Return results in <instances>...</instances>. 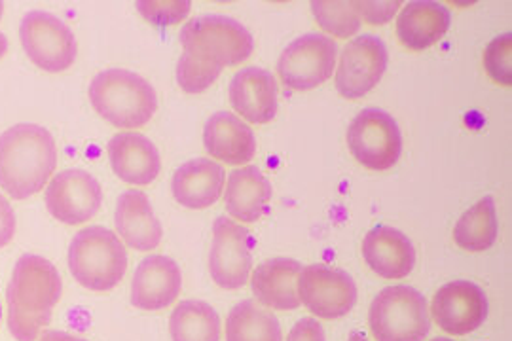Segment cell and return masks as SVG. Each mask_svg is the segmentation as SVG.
Wrapping results in <instances>:
<instances>
[{
    "label": "cell",
    "mask_w": 512,
    "mask_h": 341,
    "mask_svg": "<svg viewBox=\"0 0 512 341\" xmlns=\"http://www.w3.org/2000/svg\"><path fill=\"white\" fill-rule=\"evenodd\" d=\"M497 239L494 199L482 198L465 211L454 228V241L463 251H488Z\"/></svg>",
    "instance_id": "obj_27"
},
{
    "label": "cell",
    "mask_w": 512,
    "mask_h": 341,
    "mask_svg": "<svg viewBox=\"0 0 512 341\" xmlns=\"http://www.w3.org/2000/svg\"><path fill=\"white\" fill-rule=\"evenodd\" d=\"M203 144L213 160L228 165L249 163L256 154L253 129L230 112L213 114L203 129Z\"/></svg>",
    "instance_id": "obj_19"
},
{
    "label": "cell",
    "mask_w": 512,
    "mask_h": 341,
    "mask_svg": "<svg viewBox=\"0 0 512 341\" xmlns=\"http://www.w3.org/2000/svg\"><path fill=\"white\" fill-rule=\"evenodd\" d=\"M302 264L291 258L262 262L251 279L256 300L277 311H293L302 306L298 298V275Z\"/></svg>",
    "instance_id": "obj_22"
},
{
    "label": "cell",
    "mask_w": 512,
    "mask_h": 341,
    "mask_svg": "<svg viewBox=\"0 0 512 341\" xmlns=\"http://www.w3.org/2000/svg\"><path fill=\"white\" fill-rule=\"evenodd\" d=\"M450 12L439 2L418 0L406 4L397 19V36L404 46L414 52H423L435 46L450 29Z\"/></svg>",
    "instance_id": "obj_24"
},
{
    "label": "cell",
    "mask_w": 512,
    "mask_h": 341,
    "mask_svg": "<svg viewBox=\"0 0 512 341\" xmlns=\"http://www.w3.org/2000/svg\"><path fill=\"white\" fill-rule=\"evenodd\" d=\"M368 326L378 341H423L431 330L427 300L406 285L384 288L372 300Z\"/></svg>",
    "instance_id": "obj_6"
},
{
    "label": "cell",
    "mask_w": 512,
    "mask_h": 341,
    "mask_svg": "<svg viewBox=\"0 0 512 341\" xmlns=\"http://www.w3.org/2000/svg\"><path fill=\"white\" fill-rule=\"evenodd\" d=\"M6 52H8V38L4 36V33H0V59L4 57Z\"/></svg>",
    "instance_id": "obj_35"
},
{
    "label": "cell",
    "mask_w": 512,
    "mask_h": 341,
    "mask_svg": "<svg viewBox=\"0 0 512 341\" xmlns=\"http://www.w3.org/2000/svg\"><path fill=\"white\" fill-rule=\"evenodd\" d=\"M184 52L177 63V82L186 93L209 90L224 67L239 65L253 54L251 33L228 16L190 19L181 31Z\"/></svg>",
    "instance_id": "obj_1"
},
{
    "label": "cell",
    "mask_w": 512,
    "mask_h": 341,
    "mask_svg": "<svg viewBox=\"0 0 512 341\" xmlns=\"http://www.w3.org/2000/svg\"><path fill=\"white\" fill-rule=\"evenodd\" d=\"M348 341H366V338H365V336H363V334H359V332H355V334H351V336H349Z\"/></svg>",
    "instance_id": "obj_36"
},
{
    "label": "cell",
    "mask_w": 512,
    "mask_h": 341,
    "mask_svg": "<svg viewBox=\"0 0 512 341\" xmlns=\"http://www.w3.org/2000/svg\"><path fill=\"white\" fill-rule=\"evenodd\" d=\"M431 313L444 332L467 336L486 321L488 298L484 290L471 281H452L435 294Z\"/></svg>",
    "instance_id": "obj_14"
},
{
    "label": "cell",
    "mask_w": 512,
    "mask_h": 341,
    "mask_svg": "<svg viewBox=\"0 0 512 341\" xmlns=\"http://www.w3.org/2000/svg\"><path fill=\"white\" fill-rule=\"evenodd\" d=\"M226 341H283V334L272 311L243 300L228 313Z\"/></svg>",
    "instance_id": "obj_25"
},
{
    "label": "cell",
    "mask_w": 512,
    "mask_h": 341,
    "mask_svg": "<svg viewBox=\"0 0 512 341\" xmlns=\"http://www.w3.org/2000/svg\"><path fill=\"white\" fill-rule=\"evenodd\" d=\"M114 224L124 243L135 251H154L162 243V224L141 190H128L118 198Z\"/></svg>",
    "instance_id": "obj_20"
},
{
    "label": "cell",
    "mask_w": 512,
    "mask_h": 341,
    "mask_svg": "<svg viewBox=\"0 0 512 341\" xmlns=\"http://www.w3.org/2000/svg\"><path fill=\"white\" fill-rule=\"evenodd\" d=\"M88 93L95 112L120 129L147 126L158 108V97L152 84L126 69L99 72Z\"/></svg>",
    "instance_id": "obj_4"
},
{
    "label": "cell",
    "mask_w": 512,
    "mask_h": 341,
    "mask_svg": "<svg viewBox=\"0 0 512 341\" xmlns=\"http://www.w3.org/2000/svg\"><path fill=\"white\" fill-rule=\"evenodd\" d=\"M431 341H454V340H448V338H435V340Z\"/></svg>",
    "instance_id": "obj_38"
},
{
    "label": "cell",
    "mask_w": 512,
    "mask_h": 341,
    "mask_svg": "<svg viewBox=\"0 0 512 341\" xmlns=\"http://www.w3.org/2000/svg\"><path fill=\"white\" fill-rule=\"evenodd\" d=\"M173 341H220L219 313L202 300H184L169 319Z\"/></svg>",
    "instance_id": "obj_26"
},
{
    "label": "cell",
    "mask_w": 512,
    "mask_h": 341,
    "mask_svg": "<svg viewBox=\"0 0 512 341\" xmlns=\"http://www.w3.org/2000/svg\"><path fill=\"white\" fill-rule=\"evenodd\" d=\"M109 160L118 179L133 186L152 184L162 171L156 144L135 131L116 133L109 143Z\"/></svg>",
    "instance_id": "obj_16"
},
{
    "label": "cell",
    "mask_w": 512,
    "mask_h": 341,
    "mask_svg": "<svg viewBox=\"0 0 512 341\" xmlns=\"http://www.w3.org/2000/svg\"><path fill=\"white\" fill-rule=\"evenodd\" d=\"M44 203L55 220L76 226L92 220L99 213L103 190L88 171L65 169L46 186Z\"/></svg>",
    "instance_id": "obj_12"
},
{
    "label": "cell",
    "mask_w": 512,
    "mask_h": 341,
    "mask_svg": "<svg viewBox=\"0 0 512 341\" xmlns=\"http://www.w3.org/2000/svg\"><path fill=\"white\" fill-rule=\"evenodd\" d=\"M135 6L148 23L158 27L177 25L188 18L192 10V2L188 0H139Z\"/></svg>",
    "instance_id": "obj_29"
},
{
    "label": "cell",
    "mask_w": 512,
    "mask_h": 341,
    "mask_svg": "<svg viewBox=\"0 0 512 341\" xmlns=\"http://www.w3.org/2000/svg\"><path fill=\"white\" fill-rule=\"evenodd\" d=\"M0 319H2V304H0Z\"/></svg>",
    "instance_id": "obj_39"
},
{
    "label": "cell",
    "mask_w": 512,
    "mask_h": 341,
    "mask_svg": "<svg viewBox=\"0 0 512 341\" xmlns=\"http://www.w3.org/2000/svg\"><path fill=\"white\" fill-rule=\"evenodd\" d=\"M287 341H325V330L315 319H300L289 332Z\"/></svg>",
    "instance_id": "obj_32"
},
{
    "label": "cell",
    "mask_w": 512,
    "mask_h": 341,
    "mask_svg": "<svg viewBox=\"0 0 512 341\" xmlns=\"http://www.w3.org/2000/svg\"><path fill=\"white\" fill-rule=\"evenodd\" d=\"M313 16L319 25L338 38H349L361 29V18L353 6V2L344 0H313L311 2Z\"/></svg>",
    "instance_id": "obj_28"
},
{
    "label": "cell",
    "mask_w": 512,
    "mask_h": 341,
    "mask_svg": "<svg viewBox=\"0 0 512 341\" xmlns=\"http://www.w3.org/2000/svg\"><path fill=\"white\" fill-rule=\"evenodd\" d=\"M226 184V173L213 160L198 158L183 163L171 182L175 199L186 209H207L219 201Z\"/></svg>",
    "instance_id": "obj_21"
},
{
    "label": "cell",
    "mask_w": 512,
    "mask_h": 341,
    "mask_svg": "<svg viewBox=\"0 0 512 341\" xmlns=\"http://www.w3.org/2000/svg\"><path fill=\"white\" fill-rule=\"evenodd\" d=\"M230 103L251 124H270L277 114V80L266 69L247 67L230 82Z\"/></svg>",
    "instance_id": "obj_17"
},
{
    "label": "cell",
    "mask_w": 512,
    "mask_h": 341,
    "mask_svg": "<svg viewBox=\"0 0 512 341\" xmlns=\"http://www.w3.org/2000/svg\"><path fill=\"white\" fill-rule=\"evenodd\" d=\"M253 239L247 228L228 216H219L213 226L209 273L220 288L238 290L253 270Z\"/></svg>",
    "instance_id": "obj_11"
},
{
    "label": "cell",
    "mask_w": 512,
    "mask_h": 341,
    "mask_svg": "<svg viewBox=\"0 0 512 341\" xmlns=\"http://www.w3.org/2000/svg\"><path fill=\"white\" fill-rule=\"evenodd\" d=\"M387 69L384 40L374 35L353 38L336 67V90L346 99H361L374 90Z\"/></svg>",
    "instance_id": "obj_13"
},
{
    "label": "cell",
    "mask_w": 512,
    "mask_h": 341,
    "mask_svg": "<svg viewBox=\"0 0 512 341\" xmlns=\"http://www.w3.org/2000/svg\"><path fill=\"white\" fill-rule=\"evenodd\" d=\"M338 46L329 36L310 33L291 42L277 61L281 82L296 91L325 84L336 69Z\"/></svg>",
    "instance_id": "obj_9"
},
{
    "label": "cell",
    "mask_w": 512,
    "mask_h": 341,
    "mask_svg": "<svg viewBox=\"0 0 512 341\" xmlns=\"http://www.w3.org/2000/svg\"><path fill=\"white\" fill-rule=\"evenodd\" d=\"M298 298L315 317L334 321L346 317L357 304V285L346 271L311 264L298 275Z\"/></svg>",
    "instance_id": "obj_10"
},
{
    "label": "cell",
    "mask_w": 512,
    "mask_h": 341,
    "mask_svg": "<svg viewBox=\"0 0 512 341\" xmlns=\"http://www.w3.org/2000/svg\"><path fill=\"white\" fill-rule=\"evenodd\" d=\"M183 288V273L175 260L152 254L145 258L131 281V304L143 311H162L171 306Z\"/></svg>",
    "instance_id": "obj_15"
},
{
    "label": "cell",
    "mask_w": 512,
    "mask_h": 341,
    "mask_svg": "<svg viewBox=\"0 0 512 341\" xmlns=\"http://www.w3.org/2000/svg\"><path fill=\"white\" fill-rule=\"evenodd\" d=\"M349 152L370 171H387L399 162L403 135L391 114L380 108H366L349 124Z\"/></svg>",
    "instance_id": "obj_7"
},
{
    "label": "cell",
    "mask_w": 512,
    "mask_h": 341,
    "mask_svg": "<svg viewBox=\"0 0 512 341\" xmlns=\"http://www.w3.org/2000/svg\"><path fill=\"white\" fill-rule=\"evenodd\" d=\"M57 165L54 137L46 127L18 124L0 135V188L27 199L46 188Z\"/></svg>",
    "instance_id": "obj_3"
},
{
    "label": "cell",
    "mask_w": 512,
    "mask_h": 341,
    "mask_svg": "<svg viewBox=\"0 0 512 341\" xmlns=\"http://www.w3.org/2000/svg\"><path fill=\"white\" fill-rule=\"evenodd\" d=\"M38 341H86L82 340V338H76V336H71V334H67V332H57V330H46Z\"/></svg>",
    "instance_id": "obj_34"
},
{
    "label": "cell",
    "mask_w": 512,
    "mask_h": 341,
    "mask_svg": "<svg viewBox=\"0 0 512 341\" xmlns=\"http://www.w3.org/2000/svg\"><path fill=\"white\" fill-rule=\"evenodd\" d=\"M486 71L501 86L512 84V35L497 36L494 38L484 54Z\"/></svg>",
    "instance_id": "obj_30"
},
{
    "label": "cell",
    "mask_w": 512,
    "mask_h": 341,
    "mask_svg": "<svg viewBox=\"0 0 512 341\" xmlns=\"http://www.w3.org/2000/svg\"><path fill=\"white\" fill-rule=\"evenodd\" d=\"M69 268L82 287L107 292L122 283L128 271V251L114 232L103 226H90L74 235Z\"/></svg>",
    "instance_id": "obj_5"
},
{
    "label": "cell",
    "mask_w": 512,
    "mask_h": 341,
    "mask_svg": "<svg viewBox=\"0 0 512 341\" xmlns=\"http://www.w3.org/2000/svg\"><path fill=\"white\" fill-rule=\"evenodd\" d=\"M16 235V213L10 201L0 194V249L6 247Z\"/></svg>",
    "instance_id": "obj_33"
},
{
    "label": "cell",
    "mask_w": 512,
    "mask_h": 341,
    "mask_svg": "<svg viewBox=\"0 0 512 341\" xmlns=\"http://www.w3.org/2000/svg\"><path fill=\"white\" fill-rule=\"evenodd\" d=\"M359 18L365 19L366 23L372 25H384L387 21H391L395 12L399 10L401 2L397 0H389V2H353Z\"/></svg>",
    "instance_id": "obj_31"
},
{
    "label": "cell",
    "mask_w": 512,
    "mask_h": 341,
    "mask_svg": "<svg viewBox=\"0 0 512 341\" xmlns=\"http://www.w3.org/2000/svg\"><path fill=\"white\" fill-rule=\"evenodd\" d=\"M272 201V186L255 165L236 169L228 175L224 203L228 215L245 224L258 222Z\"/></svg>",
    "instance_id": "obj_23"
},
{
    "label": "cell",
    "mask_w": 512,
    "mask_h": 341,
    "mask_svg": "<svg viewBox=\"0 0 512 341\" xmlns=\"http://www.w3.org/2000/svg\"><path fill=\"white\" fill-rule=\"evenodd\" d=\"M19 38L27 57L46 72H63L73 67L78 42L69 25L48 12H29L19 27Z\"/></svg>",
    "instance_id": "obj_8"
},
{
    "label": "cell",
    "mask_w": 512,
    "mask_h": 341,
    "mask_svg": "<svg viewBox=\"0 0 512 341\" xmlns=\"http://www.w3.org/2000/svg\"><path fill=\"white\" fill-rule=\"evenodd\" d=\"M363 256L370 270L389 281L408 277L416 266L412 241L389 226H378L365 235Z\"/></svg>",
    "instance_id": "obj_18"
},
{
    "label": "cell",
    "mask_w": 512,
    "mask_h": 341,
    "mask_svg": "<svg viewBox=\"0 0 512 341\" xmlns=\"http://www.w3.org/2000/svg\"><path fill=\"white\" fill-rule=\"evenodd\" d=\"M2 14H4V4L0 2V18H2Z\"/></svg>",
    "instance_id": "obj_37"
},
{
    "label": "cell",
    "mask_w": 512,
    "mask_h": 341,
    "mask_svg": "<svg viewBox=\"0 0 512 341\" xmlns=\"http://www.w3.org/2000/svg\"><path fill=\"white\" fill-rule=\"evenodd\" d=\"M61 294L63 281L50 260L37 254L21 256L6 290L10 334L18 341H37L52 321Z\"/></svg>",
    "instance_id": "obj_2"
}]
</instances>
